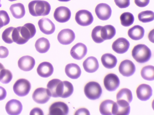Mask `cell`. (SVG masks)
Here are the masks:
<instances>
[{
  "mask_svg": "<svg viewBox=\"0 0 154 115\" xmlns=\"http://www.w3.org/2000/svg\"><path fill=\"white\" fill-rule=\"evenodd\" d=\"M10 10L13 16L16 19H20L25 13L24 6L23 4L18 3L11 5Z\"/></svg>",
  "mask_w": 154,
  "mask_h": 115,
  "instance_id": "obj_26",
  "label": "cell"
},
{
  "mask_svg": "<svg viewBox=\"0 0 154 115\" xmlns=\"http://www.w3.org/2000/svg\"><path fill=\"white\" fill-rule=\"evenodd\" d=\"M120 20L122 25L125 27H128L133 24L134 17L131 13L125 12L121 14L120 16Z\"/></svg>",
  "mask_w": 154,
  "mask_h": 115,
  "instance_id": "obj_32",
  "label": "cell"
},
{
  "mask_svg": "<svg viewBox=\"0 0 154 115\" xmlns=\"http://www.w3.org/2000/svg\"><path fill=\"white\" fill-rule=\"evenodd\" d=\"M65 71L66 75L72 79H76L80 76L81 71L79 66L76 64L70 63L65 67Z\"/></svg>",
  "mask_w": 154,
  "mask_h": 115,
  "instance_id": "obj_23",
  "label": "cell"
},
{
  "mask_svg": "<svg viewBox=\"0 0 154 115\" xmlns=\"http://www.w3.org/2000/svg\"><path fill=\"white\" fill-rule=\"evenodd\" d=\"M136 94L138 98L141 101H146L149 99L152 95V89L149 85L143 84L137 87Z\"/></svg>",
  "mask_w": 154,
  "mask_h": 115,
  "instance_id": "obj_17",
  "label": "cell"
},
{
  "mask_svg": "<svg viewBox=\"0 0 154 115\" xmlns=\"http://www.w3.org/2000/svg\"><path fill=\"white\" fill-rule=\"evenodd\" d=\"M132 95L131 90L127 88L120 90L116 94L117 100H124L129 103L132 101Z\"/></svg>",
  "mask_w": 154,
  "mask_h": 115,
  "instance_id": "obj_31",
  "label": "cell"
},
{
  "mask_svg": "<svg viewBox=\"0 0 154 115\" xmlns=\"http://www.w3.org/2000/svg\"><path fill=\"white\" fill-rule=\"evenodd\" d=\"M87 49L85 45L79 43L74 45L71 48L70 54L75 59L81 60L86 55Z\"/></svg>",
  "mask_w": 154,
  "mask_h": 115,
  "instance_id": "obj_15",
  "label": "cell"
},
{
  "mask_svg": "<svg viewBox=\"0 0 154 115\" xmlns=\"http://www.w3.org/2000/svg\"><path fill=\"white\" fill-rule=\"evenodd\" d=\"M129 46V42L126 39L120 37L113 42L112 48L113 50L116 53L122 54L127 52Z\"/></svg>",
  "mask_w": 154,
  "mask_h": 115,
  "instance_id": "obj_19",
  "label": "cell"
},
{
  "mask_svg": "<svg viewBox=\"0 0 154 115\" xmlns=\"http://www.w3.org/2000/svg\"><path fill=\"white\" fill-rule=\"evenodd\" d=\"M30 115H43V112L42 110L38 108H35L32 109L30 113Z\"/></svg>",
  "mask_w": 154,
  "mask_h": 115,
  "instance_id": "obj_44",
  "label": "cell"
},
{
  "mask_svg": "<svg viewBox=\"0 0 154 115\" xmlns=\"http://www.w3.org/2000/svg\"><path fill=\"white\" fill-rule=\"evenodd\" d=\"M144 30L139 25H135L129 29L128 35L132 40H140L143 37Z\"/></svg>",
  "mask_w": 154,
  "mask_h": 115,
  "instance_id": "obj_24",
  "label": "cell"
},
{
  "mask_svg": "<svg viewBox=\"0 0 154 115\" xmlns=\"http://www.w3.org/2000/svg\"><path fill=\"white\" fill-rule=\"evenodd\" d=\"M61 80L58 79H54L50 81L47 85V87L51 96L57 97V89L58 84Z\"/></svg>",
  "mask_w": 154,
  "mask_h": 115,
  "instance_id": "obj_35",
  "label": "cell"
},
{
  "mask_svg": "<svg viewBox=\"0 0 154 115\" xmlns=\"http://www.w3.org/2000/svg\"><path fill=\"white\" fill-rule=\"evenodd\" d=\"M35 64V61L32 57L26 55L22 56L18 60V65L20 69L24 71L31 70Z\"/></svg>",
  "mask_w": 154,
  "mask_h": 115,
  "instance_id": "obj_20",
  "label": "cell"
},
{
  "mask_svg": "<svg viewBox=\"0 0 154 115\" xmlns=\"http://www.w3.org/2000/svg\"><path fill=\"white\" fill-rule=\"evenodd\" d=\"M101 59L103 65L105 68L109 69L115 67L117 62L116 57L111 53L103 54L102 56Z\"/></svg>",
  "mask_w": 154,
  "mask_h": 115,
  "instance_id": "obj_25",
  "label": "cell"
},
{
  "mask_svg": "<svg viewBox=\"0 0 154 115\" xmlns=\"http://www.w3.org/2000/svg\"><path fill=\"white\" fill-rule=\"evenodd\" d=\"M11 72L8 69H4L0 72V81L4 84H7L12 78Z\"/></svg>",
  "mask_w": 154,
  "mask_h": 115,
  "instance_id": "obj_36",
  "label": "cell"
},
{
  "mask_svg": "<svg viewBox=\"0 0 154 115\" xmlns=\"http://www.w3.org/2000/svg\"><path fill=\"white\" fill-rule=\"evenodd\" d=\"M4 69H5V68L3 65L0 63V72L1 71Z\"/></svg>",
  "mask_w": 154,
  "mask_h": 115,
  "instance_id": "obj_47",
  "label": "cell"
},
{
  "mask_svg": "<svg viewBox=\"0 0 154 115\" xmlns=\"http://www.w3.org/2000/svg\"><path fill=\"white\" fill-rule=\"evenodd\" d=\"M28 7L30 13L34 16L47 15L51 9V5L48 2L41 0L31 1L29 3Z\"/></svg>",
  "mask_w": 154,
  "mask_h": 115,
  "instance_id": "obj_2",
  "label": "cell"
},
{
  "mask_svg": "<svg viewBox=\"0 0 154 115\" xmlns=\"http://www.w3.org/2000/svg\"><path fill=\"white\" fill-rule=\"evenodd\" d=\"M136 70L135 66L131 60H125L122 61L119 67V72L123 76L129 77L132 75Z\"/></svg>",
  "mask_w": 154,
  "mask_h": 115,
  "instance_id": "obj_14",
  "label": "cell"
},
{
  "mask_svg": "<svg viewBox=\"0 0 154 115\" xmlns=\"http://www.w3.org/2000/svg\"><path fill=\"white\" fill-rule=\"evenodd\" d=\"M51 96L48 89L43 87L37 88L32 95L33 100L39 104L46 103L50 99Z\"/></svg>",
  "mask_w": 154,
  "mask_h": 115,
  "instance_id": "obj_8",
  "label": "cell"
},
{
  "mask_svg": "<svg viewBox=\"0 0 154 115\" xmlns=\"http://www.w3.org/2000/svg\"><path fill=\"white\" fill-rule=\"evenodd\" d=\"M103 83L105 88L107 90L113 91L119 87L120 84V80L116 75L109 73L104 77Z\"/></svg>",
  "mask_w": 154,
  "mask_h": 115,
  "instance_id": "obj_10",
  "label": "cell"
},
{
  "mask_svg": "<svg viewBox=\"0 0 154 115\" xmlns=\"http://www.w3.org/2000/svg\"><path fill=\"white\" fill-rule=\"evenodd\" d=\"M14 27H9L6 28L3 32L2 38L3 40L6 43L11 44L14 41L12 39V34Z\"/></svg>",
  "mask_w": 154,
  "mask_h": 115,
  "instance_id": "obj_37",
  "label": "cell"
},
{
  "mask_svg": "<svg viewBox=\"0 0 154 115\" xmlns=\"http://www.w3.org/2000/svg\"><path fill=\"white\" fill-rule=\"evenodd\" d=\"M7 113L10 115H17L21 112L23 108L22 105L19 100L12 99L8 101L5 107Z\"/></svg>",
  "mask_w": 154,
  "mask_h": 115,
  "instance_id": "obj_16",
  "label": "cell"
},
{
  "mask_svg": "<svg viewBox=\"0 0 154 115\" xmlns=\"http://www.w3.org/2000/svg\"><path fill=\"white\" fill-rule=\"evenodd\" d=\"M116 5L121 8L128 7L130 4V0H114Z\"/></svg>",
  "mask_w": 154,
  "mask_h": 115,
  "instance_id": "obj_40",
  "label": "cell"
},
{
  "mask_svg": "<svg viewBox=\"0 0 154 115\" xmlns=\"http://www.w3.org/2000/svg\"><path fill=\"white\" fill-rule=\"evenodd\" d=\"M132 55L137 62L143 63L149 60L151 56V52L145 45L139 44L134 47L132 51Z\"/></svg>",
  "mask_w": 154,
  "mask_h": 115,
  "instance_id": "obj_3",
  "label": "cell"
},
{
  "mask_svg": "<svg viewBox=\"0 0 154 115\" xmlns=\"http://www.w3.org/2000/svg\"><path fill=\"white\" fill-rule=\"evenodd\" d=\"M95 11L98 18L102 20L109 19L112 13V10L110 6L104 3L97 4L95 7Z\"/></svg>",
  "mask_w": 154,
  "mask_h": 115,
  "instance_id": "obj_12",
  "label": "cell"
},
{
  "mask_svg": "<svg viewBox=\"0 0 154 115\" xmlns=\"http://www.w3.org/2000/svg\"><path fill=\"white\" fill-rule=\"evenodd\" d=\"M54 71L53 67L52 64L48 62L41 63L37 69L38 74L43 78H48L51 76Z\"/></svg>",
  "mask_w": 154,
  "mask_h": 115,
  "instance_id": "obj_21",
  "label": "cell"
},
{
  "mask_svg": "<svg viewBox=\"0 0 154 115\" xmlns=\"http://www.w3.org/2000/svg\"><path fill=\"white\" fill-rule=\"evenodd\" d=\"M75 35L73 31L69 29L61 30L58 33L57 39L59 42L63 45H68L75 40Z\"/></svg>",
  "mask_w": 154,
  "mask_h": 115,
  "instance_id": "obj_13",
  "label": "cell"
},
{
  "mask_svg": "<svg viewBox=\"0 0 154 115\" xmlns=\"http://www.w3.org/2000/svg\"><path fill=\"white\" fill-rule=\"evenodd\" d=\"M88 110L84 108H82L78 109L76 111L75 115H90Z\"/></svg>",
  "mask_w": 154,
  "mask_h": 115,
  "instance_id": "obj_43",
  "label": "cell"
},
{
  "mask_svg": "<svg viewBox=\"0 0 154 115\" xmlns=\"http://www.w3.org/2000/svg\"><path fill=\"white\" fill-rule=\"evenodd\" d=\"M36 32L34 25L30 23H26L22 26L14 28L12 34L13 40L17 44H24L33 37Z\"/></svg>",
  "mask_w": 154,
  "mask_h": 115,
  "instance_id": "obj_1",
  "label": "cell"
},
{
  "mask_svg": "<svg viewBox=\"0 0 154 115\" xmlns=\"http://www.w3.org/2000/svg\"><path fill=\"white\" fill-rule=\"evenodd\" d=\"M116 30L115 27L110 25L102 26L100 31L101 38L104 40L112 39L115 35Z\"/></svg>",
  "mask_w": 154,
  "mask_h": 115,
  "instance_id": "obj_28",
  "label": "cell"
},
{
  "mask_svg": "<svg viewBox=\"0 0 154 115\" xmlns=\"http://www.w3.org/2000/svg\"><path fill=\"white\" fill-rule=\"evenodd\" d=\"M130 110L129 103L125 100H120L114 102L112 112L114 115H128Z\"/></svg>",
  "mask_w": 154,
  "mask_h": 115,
  "instance_id": "obj_7",
  "label": "cell"
},
{
  "mask_svg": "<svg viewBox=\"0 0 154 115\" xmlns=\"http://www.w3.org/2000/svg\"><path fill=\"white\" fill-rule=\"evenodd\" d=\"M58 1L61 2H68L70 1V0H58Z\"/></svg>",
  "mask_w": 154,
  "mask_h": 115,
  "instance_id": "obj_48",
  "label": "cell"
},
{
  "mask_svg": "<svg viewBox=\"0 0 154 115\" xmlns=\"http://www.w3.org/2000/svg\"><path fill=\"white\" fill-rule=\"evenodd\" d=\"M71 12L68 7L65 6H60L55 10L54 16L57 22L60 23H64L70 19Z\"/></svg>",
  "mask_w": 154,
  "mask_h": 115,
  "instance_id": "obj_9",
  "label": "cell"
},
{
  "mask_svg": "<svg viewBox=\"0 0 154 115\" xmlns=\"http://www.w3.org/2000/svg\"><path fill=\"white\" fill-rule=\"evenodd\" d=\"M49 110V114L50 115H66L69 112V108L66 104L59 101L51 104Z\"/></svg>",
  "mask_w": 154,
  "mask_h": 115,
  "instance_id": "obj_11",
  "label": "cell"
},
{
  "mask_svg": "<svg viewBox=\"0 0 154 115\" xmlns=\"http://www.w3.org/2000/svg\"><path fill=\"white\" fill-rule=\"evenodd\" d=\"M149 0H134L135 4L140 7H144L149 4Z\"/></svg>",
  "mask_w": 154,
  "mask_h": 115,
  "instance_id": "obj_42",
  "label": "cell"
},
{
  "mask_svg": "<svg viewBox=\"0 0 154 115\" xmlns=\"http://www.w3.org/2000/svg\"><path fill=\"white\" fill-rule=\"evenodd\" d=\"M83 66L84 69L88 73H93L98 69L99 65L97 59L93 56H90L83 62Z\"/></svg>",
  "mask_w": 154,
  "mask_h": 115,
  "instance_id": "obj_22",
  "label": "cell"
},
{
  "mask_svg": "<svg viewBox=\"0 0 154 115\" xmlns=\"http://www.w3.org/2000/svg\"><path fill=\"white\" fill-rule=\"evenodd\" d=\"M50 46L49 40L44 37L38 39L35 43L36 50L40 53H44L47 52L49 49Z\"/></svg>",
  "mask_w": 154,
  "mask_h": 115,
  "instance_id": "obj_27",
  "label": "cell"
},
{
  "mask_svg": "<svg viewBox=\"0 0 154 115\" xmlns=\"http://www.w3.org/2000/svg\"><path fill=\"white\" fill-rule=\"evenodd\" d=\"M102 26H96L92 31L91 37L93 41L96 43H101L104 41L101 36L100 31Z\"/></svg>",
  "mask_w": 154,
  "mask_h": 115,
  "instance_id": "obj_38",
  "label": "cell"
},
{
  "mask_svg": "<svg viewBox=\"0 0 154 115\" xmlns=\"http://www.w3.org/2000/svg\"><path fill=\"white\" fill-rule=\"evenodd\" d=\"M115 102L110 99H107L103 101L100 104L99 111L103 115H111L112 111L113 104Z\"/></svg>",
  "mask_w": 154,
  "mask_h": 115,
  "instance_id": "obj_29",
  "label": "cell"
},
{
  "mask_svg": "<svg viewBox=\"0 0 154 115\" xmlns=\"http://www.w3.org/2000/svg\"><path fill=\"white\" fill-rule=\"evenodd\" d=\"M10 18L7 12L4 10H0V29L8 24Z\"/></svg>",
  "mask_w": 154,
  "mask_h": 115,
  "instance_id": "obj_39",
  "label": "cell"
},
{
  "mask_svg": "<svg viewBox=\"0 0 154 115\" xmlns=\"http://www.w3.org/2000/svg\"><path fill=\"white\" fill-rule=\"evenodd\" d=\"M38 25L40 30L45 34H51L55 31L54 24L48 18H43L40 19L38 22Z\"/></svg>",
  "mask_w": 154,
  "mask_h": 115,
  "instance_id": "obj_18",
  "label": "cell"
},
{
  "mask_svg": "<svg viewBox=\"0 0 154 115\" xmlns=\"http://www.w3.org/2000/svg\"><path fill=\"white\" fill-rule=\"evenodd\" d=\"M153 33V29L152 30L150 31V32H149L148 35V38L149 40H150V41L152 42V43H153V42L152 41V40H153V38L152 37H151V36H152V34Z\"/></svg>",
  "mask_w": 154,
  "mask_h": 115,
  "instance_id": "obj_46",
  "label": "cell"
},
{
  "mask_svg": "<svg viewBox=\"0 0 154 115\" xmlns=\"http://www.w3.org/2000/svg\"><path fill=\"white\" fill-rule=\"evenodd\" d=\"M84 92L86 96L89 99L95 100L100 97L102 89L100 84L95 81H90L85 86Z\"/></svg>",
  "mask_w": 154,
  "mask_h": 115,
  "instance_id": "obj_4",
  "label": "cell"
},
{
  "mask_svg": "<svg viewBox=\"0 0 154 115\" xmlns=\"http://www.w3.org/2000/svg\"><path fill=\"white\" fill-rule=\"evenodd\" d=\"M7 92L5 89L3 87L0 86V101L4 99L6 97Z\"/></svg>",
  "mask_w": 154,
  "mask_h": 115,
  "instance_id": "obj_45",
  "label": "cell"
},
{
  "mask_svg": "<svg viewBox=\"0 0 154 115\" xmlns=\"http://www.w3.org/2000/svg\"><path fill=\"white\" fill-rule=\"evenodd\" d=\"M63 86L60 97L66 98L70 96L73 92V87L71 83L68 81H63Z\"/></svg>",
  "mask_w": 154,
  "mask_h": 115,
  "instance_id": "obj_34",
  "label": "cell"
},
{
  "mask_svg": "<svg viewBox=\"0 0 154 115\" xmlns=\"http://www.w3.org/2000/svg\"><path fill=\"white\" fill-rule=\"evenodd\" d=\"M141 76L145 80L152 81L154 79V66L148 65L143 67L140 72Z\"/></svg>",
  "mask_w": 154,
  "mask_h": 115,
  "instance_id": "obj_30",
  "label": "cell"
},
{
  "mask_svg": "<svg viewBox=\"0 0 154 115\" xmlns=\"http://www.w3.org/2000/svg\"><path fill=\"white\" fill-rule=\"evenodd\" d=\"M8 0L9 1H17V0Z\"/></svg>",
  "mask_w": 154,
  "mask_h": 115,
  "instance_id": "obj_49",
  "label": "cell"
},
{
  "mask_svg": "<svg viewBox=\"0 0 154 115\" xmlns=\"http://www.w3.org/2000/svg\"><path fill=\"white\" fill-rule=\"evenodd\" d=\"M31 88V84L29 81L24 78H20L15 83L13 86V90L16 95L23 97L29 93Z\"/></svg>",
  "mask_w": 154,
  "mask_h": 115,
  "instance_id": "obj_5",
  "label": "cell"
},
{
  "mask_svg": "<svg viewBox=\"0 0 154 115\" xmlns=\"http://www.w3.org/2000/svg\"><path fill=\"white\" fill-rule=\"evenodd\" d=\"M75 19L79 25L85 26L91 25L92 23L94 18L91 12L87 10H82L76 13Z\"/></svg>",
  "mask_w": 154,
  "mask_h": 115,
  "instance_id": "obj_6",
  "label": "cell"
},
{
  "mask_svg": "<svg viewBox=\"0 0 154 115\" xmlns=\"http://www.w3.org/2000/svg\"><path fill=\"white\" fill-rule=\"evenodd\" d=\"M9 54V51L7 48L4 46H0V58H6Z\"/></svg>",
  "mask_w": 154,
  "mask_h": 115,
  "instance_id": "obj_41",
  "label": "cell"
},
{
  "mask_svg": "<svg viewBox=\"0 0 154 115\" xmlns=\"http://www.w3.org/2000/svg\"><path fill=\"white\" fill-rule=\"evenodd\" d=\"M138 17L139 20L142 22H149L154 20V12L149 10L142 11L138 14Z\"/></svg>",
  "mask_w": 154,
  "mask_h": 115,
  "instance_id": "obj_33",
  "label": "cell"
}]
</instances>
